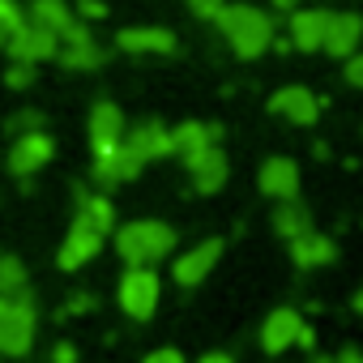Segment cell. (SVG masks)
Instances as JSON below:
<instances>
[{
  "label": "cell",
  "instance_id": "26",
  "mask_svg": "<svg viewBox=\"0 0 363 363\" xmlns=\"http://www.w3.org/2000/svg\"><path fill=\"white\" fill-rule=\"evenodd\" d=\"M26 13L18 9V0H0V48H9V39L22 30Z\"/></svg>",
  "mask_w": 363,
  "mask_h": 363
},
{
  "label": "cell",
  "instance_id": "4",
  "mask_svg": "<svg viewBox=\"0 0 363 363\" xmlns=\"http://www.w3.org/2000/svg\"><path fill=\"white\" fill-rule=\"evenodd\" d=\"M116 299H120L124 316H133V320H150V316L158 312L162 282H158V274H154V269H145V265H128V269H124V278H120Z\"/></svg>",
  "mask_w": 363,
  "mask_h": 363
},
{
  "label": "cell",
  "instance_id": "30",
  "mask_svg": "<svg viewBox=\"0 0 363 363\" xmlns=\"http://www.w3.org/2000/svg\"><path fill=\"white\" fill-rule=\"evenodd\" d=\"M223 5H227V0H189V9H193L197 18H218Z\"/></svg>",
  "mask_w": 363,
  "mask_h": 363
},
{
  "label": "cell",
  "instance_id": "27",
  "mask_svg": "<svg viewBox=\"0 0 363 363\" xmlns=\"http://www.w3.org/2000/svg\"><path fill=\"white\" fill-rule=\"evenodd\" d=\"M35 82V65H26V60H13L9 69H5V86L9 90H26Z\"/></svg>",
  "mask_w": 363,
  "mask_h": 363
},
{
  "label": "cell",
  "instance_id": "9",
  "mask_svg": "<svg viewBox=\"0 0 363 363\" xmlns=\"http://www.w3.org/2000/svg\"><path fill=\"white\" fill-rule=\"evenodd\" d=\"M141 167H145V162H141L133 150H124V141H120L116 150L94 154L90 175H94V184H99V189H116V184H128V179H137V175H141Z\"/></svg>",
  "mask_w": 363,
  "mask_h": 363
},
{
  "label": "cell",
  "instance_id": "34",
  "mask_svg": "<svg viewBox=\"0 0 363 363\" xmlns=\"http://www.w3.org/2000/svg\"><path fill=\"white\" fill-rule=\"evenodd\" d=\"M333 363H363V350L359 346H342V354H333Z\"/></svg>",
  "mask_w": 363,
  "mask_h": 363
},
{
  "label": "cell",
  "instance_id": "31",
  "mask_svg": "<svg viewBox=\"0 0 363 363\" xmlns=\"http://www.w3.org/2000/svg\"><path fill=\"white\" fill-rule=\"evenodd\" d=\"M9 128H13V133H30V128H39V111H22V116H13Z\"/></svg>",
  "mask_w": 363,
  "mask_h": 363
},
{
  "label": "cell",
  "instance_id": "39",
  "mask_svg": "<svg viewBox=\"0 0 363 363\" xmlns=\"http://www.w3.org/2000/svg\"><path fill=\"white\" fill-rule=\"evenodd\" d=\"M312 363H333V354H316V359H312Z\"/></svg>",
  "mask_w": 363,
  "mask_h": 363
},
{
  "label": "cell",
  "instance_id": "29",
  "mask_svg": "<svg viewBox=\"0 0 363 363\" xmlns=\"http://www.w3.org/2000/svg\"><path fill=\"white\" fill-rule=\"evenodd\" d=\"M141 363H184V354H179L175 346H158V350H150Z\"/></svg>",
  "mask_w": 363,
  "mask_h": 363
},
{
  "label": "cell",
  "instance_id": "1",
  "mask_svg": "<svg viewBox=\"0 0 363 363\" xmlns=\"http://www.w3.org/2000/svg\"><path fill=\"white\" fill-rule=\"evenodd\" d=\"M214 22H218V35L227 39V48L240 60H257L274 43V22L252 5H223Z\"/></svg>",
  "mask_w": 363,
  "mask_h": 363
},
{
  "label": "cell",
  "instance_id": "38",
  "mask_svg": "<svg viewBox=\"0 0 363 363\" xmlns=\"http://www.w3.org/2000/svg\"><path fill=\"white\" fill-rule=\"evenodd\" d=\"M350 308H354V312H359V316H363V286H359V291H354V299H350Z\"/></svg>",
  "mask_w": 363,
  "mask_h": 363
},
{
  "label": "cell",
  "instance_id": "7",
  "mask_svg": "<svg viewBox=\"0 0 363 363\" xmlns=\"http://www.w3.org/2000/svg\"><path fill=\"white\" fill-rule=\"evenodd\" d=\"M52 154H56V141H52L43 128L18 133V141H13V150H9V171H13V175H35V171H43V167L52 162Z\"/></svg>",
  "mask_w": 363,
  "mask_h": 363
},
{
  "label": "cell",
  "instance_id": "32",
  "mask_svg": "<svg viewBox=\"0 0 363 363\" xmlns=\"http://www.w3.org/2000/svg\"><path fill=\"white\" fill-rule=\"evenodd\" d=\"M77 13H82V18H90V22H99V18H107V5H103V0H82Z\"/></svg>",
  "mask_w": 363,
  "mask_h": 363
},
{
  "label": "cell",
  "instance_id": "5",
  "mask_svg": "<svg viewBox=\"0 0 363 363\" xmlns=\"http://www.w3.org/2000/svg\"><path fill=\"white\" fill-rule=\"evenodd\" d=\"M26 22H35V26L52 30L60 43H86V39H94V35H90V26L73 18L69 0H30V9H26Z\"/></svg>",
  "mask_w": 363,
  "mask_h": 363
},
{
  "label": "cell",
  "instance_id": "8",
  "mask_svg": "<svg viewBox=\"0 0 363 363\" xmlns=\"http://www.w3.org/2000/svg\"><path fill=\"white\" fill-rule=\"evenodd\" d=\"M218 257H223V240H201V244H197V248H189L184 257H175L171 278H175L179 286H201V282L214 274Z\"/></svg>",
  "mask_w": 363,
  "mask_h": 363
},
{
  "label": "cell",
  "instance_id": "2",
  "mask_svg": "<svg viewBox=\"0 0 363 363\" xmlns=\"http://www.w3.org/2000/svg\"><path fill=\"white\" fill-rule=\"evenodd\" d=\"M111 235H116V252H120L124 265H145V269H154V265L167 261L171 248H175V231H171L167 223H158V218L124 223V227L111 231Z\"/></svg>",
  "mask_w": 363,
  "mask_h": 363
},
{
  "label": "cell",
  "instance_id": "19",
  "mask_svg": "<svg viewBox=\"0 0 363 363\" xmlns=\"http://www.w3.org/2000/svg\"><path fill=\"white\" fill-rule=\"evenodd\" d=\"M325 30H329V9H295L291 13V48L320 52Z\"/></svg>",
  "mask_w": 363,
  "mask_h": 363
},
{
  "label": "cell",
  "instance_id": "12",
  "mask_svg": "<svg viewBox=\"0 0 363 363\" xmlns=\"http://www.w3.org/2000/svg\"><path fill=\"white\" fill-rule=\"evenodd\" d=\"M13 60H26V65H39V60H52L56 52H60V39L52 35V30H43V26H35V22H22V30L9 39V48H5Z\"/></svg>",
  "mask_w": 363,
  "mask_h": 363
},
{
  "label": "cell",
  "instance_id": "6",
  "mask_svg": "<svg viewBox=\"0 0 363 363\" xmlns=\"http://www.w3.org/2000/svg\"><path fill=\"white\" fill-rule=\"evenodd\" d=\"M184 171H189V179H193V189H197L201 197H210V193H218V189L227 184L231 162H227V154H223L218 145H206V150H197V154L184 158Z\"/></svg>",
  "mask_w": 363,
  "mask_h": 363
},
{
  "label": "cell",
  "instance_id": "21",
  "mask_svg": "<svg viewBox=\"0 0 363 363\" xmlns=\"http://www.w3.org/2000/svg\"><path fill=\"white\" fill-rule=\"evenodd\" d=\"M218 137H223L218 124L184 120V124H175V128H171V154L189 158V154H197V150H206V145H218Z\"/></svg>",
  "mask_w": 363,
  "mask_h": 363
},
{
  "label": "cell",
  "instance_id": "37",
  "mask_svg": "<svg viewBox=\"0 0 363 363\" xmlns=\"http://www.w3.org/2000/svg\"><path fill=\"white\" fill-rule=\"evenodd\" d=\"M197 363H235V359H231V354H223V350H210V354H201Z\"/></svg>",
  "mask_w": 363,
  "mask_h": 363
},
{
  "label": "cell",
  "instance_id": "11",
  "mask_svg": "<svg viewBox=\"0 0 363 363\" xmlns=\"http://www.w3.org/2000/svg\"><path fill=\"white\" fill-rule=\"evenodd\" d=\"M116 48L128 56H167L175 52V35L167 26H124L116 35Z\"/></svg>",
  "mask_w": 363,
  "mask_h": 363
},
{
  "label": "cell",
  "instance_id": "13",
  "mask_svg": "<svg viewBox=\"0 0 363 363\" xmlns=\"http://www.w3.org/2000/svg\"><path fill=\"white\" fill-rule=\"evenodd\" d=\"M269 111L282 116V120H291V124H316V116H320V99H316L308 86H282V90H274Z\"/></svg>",
  "mask_w": 363,
  "mask_h": 363
},
{
  "label": "cell",
  "instance_id": "20",
  "mask_svg": "<svg viewBox=\"0 0 363 363\" xmlns=\"http://www.w3.org/2000/svg\"><path fill=\"white\" fill-rule=\"evenodd\" d=\"M73 223H82L86 231H94V235H111L116 231V206H111V197L107 193H77V218Z\"/></svg>",
  "mask_w": 363,
  "mask_h": 363
},
{
  "label": "cell",
  "instance_id": "33",
  "mask_svg": "<svg viewBox=\"0 0 363 363\" xmlns=\"http://www.w3.org/2000/svg\"><path fill=\"white\" fill-rule=\"evenodd\" d=\"M52 363H77V346H73V342H60V346L52 350Z\"/></svg>",
  "mask_w": 363,
  "mask_h": 363
},
{
  "label": "cell",
  "instance_id": "28",
  "mask_svg": "<svg viewBox=\"0 0 363 363\" xmlns=\"http://www.w3.org/2000/svg\"><path fill=\"white\" fill-rule=\"evenodd\" d=\"M342 77L354 86V90H363V52H354V56H346V65H342Z\"/></svg>",
  "mask_w": 363,
  "mask_h": 363
},
{
  "label": "cell",
  "instance_id": "16",
  "mask_svg": "<svg viewBox=\"0 0 363 363\" xmlns=\"http://www.w3.org/2000/svg\"><path fill=\"white\" fill-rule=\"evenodd\" d=\"M124 150H133L141 162L167 158L171 154V128H162L158 120H141L137 128H124Z\"/></svg>",
  "mask_w": 363,
  "mask_h": 363
},
{
  "label": "cell",
  "instance_id": "3",
  "mask_svg": "<svg viewBox=\"0 0 363 363\" xmlns=\"http://www.w3.org/2000/svg\"><path fill=\"white\" fill-rule=\"evenodd\" d=\"M35 329H39V312L35 299L22 295H0V354L22 359L35 346Z\"/></svg>",
  "mask_w": 363,
  "mask_h": 363
},
{
  "label": "cell",
  "instance_id": "10",
  "mask_svg": "<svg viewBox=\"0 0 363 363\" xmlns=\"http://www.w3.org/2000/svg\"><path fill=\"white\" fill-rule=\"evenodd\" d=\"M124 111L116 107V103H94V111H90V120H86V133H90V150L94 154H107V150H116L120 141H124Z\"/></svg>",
  "mask_w": 363,
  "mask_h": 363
},
{
  "label": "cell",
  "instance_id": "22",
  "mask_svg": "<svg viewBox=\"0 0 363 363\" xmlns=\"http://www.w3.org/2000/svg\"><path fill=\"white\" fill-rule=\"evenodd\" d=\"M337 257V244L320 231H303L299 240H291V261L299 269H316V265H329Z\"/></svg>",
  "mask_w": 363,
  "mask_h": 363
},
{
  "label": "cell",
  "instance_id": "25",
  "mask_svg": "<svg viewBox=\"0 0 363 363\" xmlns=\"http://www.w3.org/2000/svg\"><path fill=\"white\" fill-rule=\"evenodd\" d=\"M26 291V265L18 257H0V295H22Z\"/></svg>",
  "mask_w": 363,
  "mask_h": 363
},
{
  "label": "cell",
  "instance_id": "17",
  "mask_svg": "<svg viewBox=\"0 0 363 363\" xmlns=\"http://www.w3.org/2000/svg\"><path fill=\"white\" fill-rule=\"evenodd\" d=\"M359 39H363V18L359 13H329V30H325V52L346 60L359 52Z\"/></svg>",
  "mask_w": 363,
  "mask_h": 363
},
{
  "label": "cell",
  "instance_id": "14",
  "mask_svg": "<svg viewBox=\"0 0 363 363\" xmlns=\"http://www.w3.org/2000/svg\"><path fill=\"white\" fill-rule=\"evenodd\" d=\"M299 329H303V316H299L295 308H274V312L265 316V325H261V350H265V354L291 350L295 337H299Z\"/></svg>",
  "mask_w": 363,
  "mask_h": 363
},
{
  "label": "cell",
  "instance_id": "15",
  "mask_svg": "<svg viewBox=\"0 0 363 363\" xmlns=\"http://www.w3.org/2000/svg\"><path fill=\"white\" fill-rule=\"evenodd\" d=\"M257 184L269 201H295L299 197V167L291 158H265Z\"/></svg>",
  "mask_w": 363,
  "mask_h": 363
},
{
  "label": "cell",
  "instance_id": "36",
  "mask_svg": "<svg viewBox=\"0 0 363 363\" xmlns=\"http://www.w3.org/2000/svg\"><path fill=\"white\" fill-rule=\"evenodd\" d=\"M295 346H303V350H312V346H316V333H312V325H303V329H299Z\"/></svg>",
  "mask_w": 363,
  "mask_h": 363
},
{
  "label": "cell",
  "instance_id": "18",
  "mask_svg": "<svg viewBox=\"0 0 363 363\" xmlns=\"http://www.w3.org/2000/svg\"><path fill=\"white\" fill-rule=\"evenodd\" d=\"M103 252V235H94V231H86L82 223H73L69 227V235H65V244H60V252H56V265L60 269H82L86 261H94Z\"/></svg>",
  "mask_w": 363,
  "mask_h": 363
},
{
  "label": "cell",
  "instance_id": "23",
  "mask_svg": "<svg viewBox=\"0 0 363 363\" xmlns=\"http://www.w3.org/2000/svg\"><path fill=\"white\" fill-rule=\"evenodd\" d=\"M56 60H60V69H73V73H94V69H103V48L94 43V39H86V43H60V52H56Z\"/></svg>",
  "mask_w": 363,
  "mask_h": 363
},
{
  "label": "cell",
  "instance_id": "35",
  "mask_svg": "<svg viewBox=\"0 0 363 363\" xmlns=\"http://www.w3.org/2000/svg\"><path fill=\"white\" fill-rule=\"evenodd\" d=\"M90 308H94L90 295H73V299H69V312H90Z\"/></svg>",
  "mask_w": 363,
  "mask_h": 363
},
{
  "label": "cell",
  "instance_id": "24",
  "mask_svg": "<svg viewBox=\"0 0 363 363\" xmlns=\"http://www.w3.org/2000/svg\"><path fill=\"white\" fill-rule=\"evenodd\" d=\"M274 231L282 235V240H299L303 231H312V214H308V206L295 197V201H282L278 210H274Z\"/></svg>",
  "mask_w": 363,
  "mask_h": 363
}]
</instances>
